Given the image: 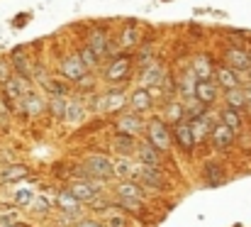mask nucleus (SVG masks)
<instances>
[{"instance_id":"nucleus-22","label":"nucleus","mask_w":251,"mask_h":227,"mask_svg":"<svg viewBox=\"0 0 251 227\" xmlns=\"http://www.w3.org/2000/svg\"><path fill=\"white\" fill-rule=\"evenodd\" d=\"M112 164H115V176H125V178H129V176L137 173V166L132 164L129 156H120V159L112 161Z\"/></svg>"},{"instance_id":"nucleus-41","label":"nucleus","mask_w":251,"mask_h":227,"mask_svg":"<svg viewBox=\"0 0 251 227\" xmlns=\"http://www.w3.org/2000/svg\"><path fill=\"white\" fill-rule=\"evenodd\" d=\"M244 95H247V105H251V83L247 85V90H244Z\"/></svg>"},{"instance_id":"nucleus-34","label":"nucleus","mask_w":251,"mask_h":227,"mask_svg":"<svg viewBox=\"0 0 251 227\" xmlns=\"http://www.w3.org/2000/svg\"><path fill=\"white\" fill-rule=\"evenodd\" d=\"M34 200V193L29 191V188H20L17 193H15V203L17 205H29Z\"/></svg>"},{"instance_id":"nucleus-27","label":"nucleus","mask_w":251,"mask_h":227,"mask_svg":"<svg viewBox=\"0 0 251 227\" xmlns=\"http://www.w3.org/2000/svg\"><path fill=\"white\" fill-rule=\"evenodd\" d=\"M20 105H22V110H25L27 115H39V113H42V100H39L37 95H32V93H27V95L20 100Z\"/></svg>"},{"instance_id":"nucleus-12","label":"nucleus","mask_w":251,"mask_h":227,"mask_svg":"<svg viewBox=\"0 0 251 227\" xmlns=\"http://www.w3.org/2000/svg\"><path fill=\"white\" fill-rule=\"evenodd\" d=\"M173 135H176V142L180 144V149L193 151V147H195V137H193L190 122H178L176 130H173Z\"/></svg>"},{"instance_id":"nucleus-4","label":"nucleus","mask_w":251,"mask_h":227,"mask_svg":"<svg viewBox=\"0 0 251 227\" xmlns=\"http://www.w3.org/2000/svg\"><path fill=\"white\" fill-rule=\"evenodd\" d=\"M85 74H88V69L83 66V61L78 59V54H76V57L71 54V57H66V59L61 61V76H64L66 81H74V83H76V81L83 78Z\"/></svg>"},{"instance_id":"nucleus-37","label":"nucleus","mask_w":251,"mask_h":227,"mask_svg":"<svg viewBox=\"0 0 251 227\" xmlns=\"http://www.w3.org/2000/svg\"><path fill=\"white\" fill-rule=\"evenodd\" d=\"M29 205H32V210H37V213H47V210H49V200H44V198H37V200H32Z\"/></svg>"},{"instance_id":"nucleus-15","label":"nucleus","mask_w":251,"mask_h":227,"mask_svg":"<svg viewBox=\"0 0 251 227\" xmlns=\"http://www.w3.org/2000/svg\"><path fill=\"white\" fill-rule=\"evenodd\" d=\"M227 59H229V64H232L234 71H249L251 69L249 54L242 52V49H229V52H227Z\"/></svg>"},{"instance_id":"nucleus-20","label":"nucleus","mask_w":251,"mask_h":227,"mask_svg":"<svg viewBox=\"0 0 251 227\" xmlns=\"http://www.w3.org/2000/svg\"><path fill=\"white\" fill-rule=\"evenodd\" d=\"M207 120H210V115L205 113V115H200V117H195V120H190V130H193V137H195V142H200V140H205L207 137Z\"/></svg>"},{"instance_id":"nucleus-43","label":"nucleus","mask_w":251,"mask_h":227,"mask_svg":"<svg viewBox=\"0 0 251 227\" xmlns=\"http://www.w3.org/2000/svg\"><path fill=\"white\" fill-rule=\"evenodd\" d=\"M249 76H251V69H249Z\"/></svg>"},{"instance_id":"nucleus-28","label":"nucleus","mask_w":251,"mask_h":227,"mask_svg":"<svg viewBox=\"0 0 251 227\" xmlns=\"http://www.w3.org/2000/svg\"><path fill=\"white\" fill-rule=\"evenodd\" d=\"M78 59L83 61L85 69H95V66H98V59H100V57H98V54H95V52H93L90 47H83V49L78 52Z\"/></svg>"},{"instance_id":"nucleus-26","label":"nucleus","mask_w":251,"mask_h":227,"mask_svg":"<svg viewBox=\"0 0 251 227\" xmlns=\"http://www.w3.org/2000/svg\"><path fill=\"white\" fill-rule=\"evenodd\" d=\"M227 108H234L237 113L239 110H244L247 108V95H244V90H227Z\"/></svg>"},{"instance_id":"nucleus-42","label":"nucleus","mask_w":251,"mask_h":227,"mask_svg":"<svg viewBox=\"0 0 251 227\" xmlns=\"http://www.w3.org/2000/svg\"><path fill=\"white\" fill-rule=\"evenodd\" d=\"M5 227H20V225H5Z\"/></svg>"},{"instance_id":"nucleus-40","label":"nucleus","mask_w":251,"mask_h":227,"mask_svg":"<svg viewBox=\"0 0 251 227\" xmlns=\"http://www.w3.org/2000/svg\"><path fill=\"white\" fill-rule=\"evenodd\" d=\"M10 74H7V64H0V81H7Z\"/></svg>"},{"instance_id":"nucleus-36","label":"nucleus","mask_w":251,"mask_h":227,"mask_svg":"<svg viewBox=\"0 0 251 227\" xmlns=\"http://www.w3.org/2000/svg\"><path fill=\"white\" fill-rule=\"evenodd\" d=\"M159 78H161V69H159V66H154V69H147V74H144V83H159Z\"/></svg>"},{"instance_id":"nucleus-21","label":"nucleus","mask_w":251,"mask_h":227,"mask_svg":"<svg viewBox=\"0 0 251 227\" xmlns=\"http://www.w3.org/2000/svg\"><path fill=\"white\" fill-rule=\"evenodd\" d=\"M88 47H90L98 57L110 54V52H107V49H110V47H107V39H105V34H102V32H98V29H95V32H90V44H88Z\"/></svg>"},{"instance_id":"nucleus-35","label":"nucleus","mask_w":251,"mask_h":227,"mask_svg":"<svg viewBox=\"0 0 251 227\" xmlns=\"http://www.w3.org/2000/svg\"><path fill=\"white\" fill-rule=\"evenodd\" d=\"M76 85H78V90H81V93H90V90L95 88V78H93L90 74H85L83 78H78V81H76Z\"/></svg>"},{"instance_id":"nucleus-5","label":"nucleus","mask_w":251,"mask_h":227,"mask_svg":"<svg viewBox=\"0 0 251 227\" xmlns=\"http://www.w3.org/2000/svg\"><path fill=\"white\" fill-rule=\"evenodd\" d=\"M69 191H71V196H74L78 203H90V200H95V198L100 196V188H98L95 183H90V181L71 183V186H69Z\"/></svg>"},{"instance_id":"nucleus-2","label":"nucleus","mask_w":251,"mask_h":227,"mask_svg":"<svg viewBox=\"0 0 251 227\" xmlns=\"http://www.w3.org/2000/svg\"><path fill=\"white\" fill-rule=\"evenodd\" d=\"M147 132H149V142H151L156 149L168 151V147H171V135H168V127L164 120H151Z\"/></svg>"},{"instance_id":"nucleus-29","label":"nucleus","mask_w":251,"mask_h":227,"mask_svg":"<svg viewBox=\"0 0 251 227\" xmlns=\"http://www.w3.org/2000/svg\"><path fill=\"white\" fill-rule=\"evenodd\" d=\"M205 181H207L210 186H217V183L222 181V169H220L217 164H207V166H205Z\"/></svg>"},{"instance_id":"nucleus-25","label":"nucleus","mask_w":251,"mask_h":227,"mask_svg":"<svg viewBox=\"0 0 251 227\" xmlns=\"http://www.w3.org/2000/svg\"><path fill=\"white\" fill-rule=\"evenodd\" d=\"M222 125H227L229 130L239 132V127H242V115H239L234 108H225V110H222Z\"/></svg>"},{"instance_id":"nucleus-14","label":"nucleus","mask_w":251,"mask_h":227,"mask_svg":"<svg viewBox=\"0 0 251 227\" xmlns=\"http://www.w3.org/2000/svg\"><path fill=\"white\" fill-rule=\"evenodd\" d=\"M215 74H217V83H220L225 90H237V88H239V83H242V81H239V74H237L234 69L220 66Z\"/></svg>"},{"instance_id":"nucleus-38","label":"nucleus","mask_w":251,"mask_h":227,"mask_svg":"<svg viewBox=\"0 0 251 227\" xmlns=\"http://www.w3.org/2000/svg\"><path fill=\"white\" fill-rule=\"evenodd\" d=\"M47 85L51 88V93H54V95H64V93H66V88H64V85H61L59 81H49Z\"/></svg>"},{"instance_id":"nucleus-19","label":"nucleus","mask_w":251,"mask_h":227,"mask_svg":"<svg viewBox=\"0 0 251 227\" xmlns=\"http://www.w3.org/2000/svg\"><path fill=\"white\" fill-rule=\"evenodd\" d=\"M112 147L120 151L122 156L132 154V149H134V135H125V132H117V135H115V140H112Z\"/></svg>"},{"instance_id":"nucleus-6","label":"nucleus","mask_w":251,"mask_h":227,"mask_svg":"<svg viewBox=\"0 0 251 227\" xmlns=\"http://www.w3.org/2000/svg\"><path fill=\"white\" fill-rule=\"evenodd\" d=\"M137 178H139V183H144V186H151V188H164L166 186V178L161 176V171H159V166H139L137 169Z\"/></svg>"},{"instance_id":"nucleus-33","label":"nucleus","mask_w":251,"mask_h":227,"mask_svg":"<svg viewBox=\"0 0 251 227\" xmlns=\"http://www.w3.org/2000/svg\"><path fill=\"white\" fill-rule=\"evenodd\" d=\"M105 227H127V218L122 213H110L105 218Z\"/></svg>"},{"instance_id":"nucleus-1","label":"nucleus","mask_w":251,"mask_h":227,"mask_svg":"<svg viewBox=\"0 0 251 227\" xmlns=\"http://www.w3.org/2000/svg\"><path fill=\"white\" fill-rule=\"evenodd\" d=\"M85 166L93 173V178H112L115 176V164L105 154H90L85 159Z\"/></svg>"},{"instance_id":"nucleus-18","label":"nucleus","mask_w":251,"mask_h":227,"mask_svg":"<svg viewBox=\"0 0 251 227\" xmlns=\"http://www.w3.org/2000/svg\"><path fill=\"white\" fill-rule=\"evenodd\" d=\"M29 176V169L22 166V164H15V166H7L2 173H0V181L2 183H15V181H22Z\"/></svg>"},{"instance_id":"nucleus-10","label":"nucleus","mask_w":251,"mask_h":227,"mask_svg":"<svg viewBox=\"0 0 251 227\" xmlns=\"http://www.w3.org/2000/svg\"><path fill=\"white\" fill-rule=\"evenodd\" d=\"M134 151H137V156H139V161H142L144 166H161V151L156 149L149 140L142 142Z\"/></svg>"},{"instance_id":"nucleus-17","label":"nucleus","mask_w":251,"mask_h":227,"mask_svg":"<svg viewBox=\"0 0 251 227\" xmlns=\"http://www.w3.org/2000/svg\"><path fill=\"white\" fill-rule=\"evenodd\" d=\"M144 127V122H142V117L134 113H129V115H125V117H120V122H117V130L120 132H125V135H134V132H139Z\"/></svg>"},{"instance_id":"nucleus-9","label":"nucleus","mask_w":251,"mask_h":227,"mask_svg":"<svg viewBox=\"0 0 251 227\" xmlns=\"http://www.w3.org/2000/svg\"><path fill=\"white\" fill-rule=\"evenodd\" d=\"M117 198H120V200H134V203H142V198H144L142 183H137V181H122V183L117 186Z\"/></svg>"},{"instance_id":"nucleus-24","label":"nucleus","mask_w":251,"mask_h":227,"mask_svg":"<svg viewBox=\"0 0 251 227\" xmlns=\"http://www.w3.org/2000/svg\"><path fill=\"white\" fill-rule=\"evenodd\" d=\"M193 74L198 76V81H210V74H212V66L207 61V57H198L193 61Z\"/></svg>"},{"instance_id":"nucleus-7","label":"nucleus","mask_w":251,"mask_h":227,"mask_svg":"<svg viewBox=\"0 0 251 227\" xmlns=\"http://www.w3.org/2000/svg\"><path fill=\"white\" fill-rule=\"evenodd\" d=\"M129 69H132V59H129V57H117V59H112V64L107 66L105 78H107V81H122V78H127Z\"/></svg>"},{"instance_id":"nucleus-16","label":"nucleus","mask_w":251,"mask_h":227,"mask_svg":"<svg viewBox=\"0 0 251 227\" xmlns=\"http://www.w3.org/2000/svg\"><path fill=\"white\" fill-rule=\"evenodd\" d=\"M125 105V95L122 93H107V95H102L98 103H95V108L100 110V113H107V110H120Z\"/></svg>"},{"instance_id":"nucleus-8","label":"nucleus","mask_w":251,"mask_h":227,"mask_svg":"<svg viewBox=\"0 0 251 227\" xmlns=\"http://www.w3.org/2000/svg\"><path fill=\"white\" fill-rule=\"evenodd\" d=\"M195 100L198 103H202V105H210V103H215L217 100V83H212V81H198L195 83Z\"/></svg>"},{"instance_id":"nucleus-31","label":"nucleus","mask_w":251,"mask_h":227,"mask_svg":"<svg viewBox=\"0 0 251 227\" xmlns=\"http://www.w3.org/2000/svg\"><path fill=\"white\" fill-rule=\"evenodd\" d=\"M183 115H185V110H183L178 103H171V105L166 108V117H168V122H173V125H178Z\"/></svg>"},{"instance_id":"nucleus-30","label":"nucleus","mask_w":251,"mask_h":227,"mask_svg":"<svg viewBox=\"0 0 251 227\" xmlns=\"http://www.w3.org/2000/svg\"><path fill=\"white\" fill-rule=\"evenodd\" d=\"M83 108L78 105V103H69L66 105V113H64V117L69 120V122H81V117H83V113H81Z\"/></svg>"},{"instance_id":"nucleus-23","label":"nucleus","mask_w":251,"mask_h":227,"mask_svg":"<svg viewBox=\"0 0 251 227\" xmlns=\"http://www.w3.org/2000/svg\"><path fill=\"white\" fill-rule=\"evenodd\" d=\"M56 205H59L64 213H74V210H78V205H81V203H78V200L71 196V191L66 188V191H61V193L56 196Z\"/></svg>"},{"instance_id":"nucleus-11","label":"nucleus","mask_w":251,"mask_h":227,"mask_svg":"<svg viewBox=\"0 0 251 227\" xmlns=\"http://www.w3.org/2000/svg\"><path fill=\"white\" fill-rule=\"evenodd\" d=\"M29 90H27V81L22 78V76H10L7 81H5V95L10 98V100H22L25 95H27Z\"/></svg>"},{"instance_id":"nucleus-39","label":"nucleus","mask_w":251,"mask_h":227,"mask_svg":"<svg viewBox=\"0 0 251 227\" xmlns=\"http://www.w3.org/2000/svg\"><path fill=\"white\" fill-rule=\"evenodd\" d=\"M78 227H102V225H100V223H95V220H81Z\"/></svg>"},{"instance_id":"nucleus-13","label":"nucleus","mask_w":251,"mask_h":227,"mask_svg":"<svg viewBox=\"0 0 251 227\" xmlns=\"http://www.w3.org/2000/svg\"><path fill=\"white\" fill-rule=\"evenodd\" d=\"M132 110L139 115V113H144V110H151L154 108V98H151V93L147 90V88H139V90H134L132 93Z\"/></svg>"},{"instance_id":"nucleus-32","label":"nucleus","mask_w":251,"mask_h":227,"mask_svg":"<svg viewBox=\"0 0 251 227\" xmlns=\"http://www.w3.org/2000/svg\"><path fill=\"white\" fill-rule=\"evenodd\" d=\"M66 105H69V103H66V98H64V95H54V98H51V113H54L56 117H64Z\"/></svg>"},{"instance_id":"nucleus-3","label":"nucleus","mask_w":251,"mask_h":227,"mask_svg":"<svg viewBox=\"0 0 251 227\" xmlns=\"http://www.w3.org/2000/svg\"><path fill=\"white\" fill-rule=\"evenodd\" d=\"M234 130H229L227 125H215L212 127V135H210V140H212V147L217 151H225V149H229L232 147V142H234Z\"/></svg>"}]
</instances>
